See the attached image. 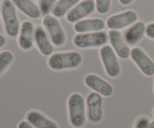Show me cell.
<instances>
[{"label":"cell","instance_id":"obj_1","mask_svg":"<svg viewBox=\"0 0 154 128\" xmlns=\"http://www.w3.org/2000/svg\"><path fill=\"white\" fill-rule=\"evenodd\" d=\"M83 61L82 54L78 51L55 52L48 58V65L51 70L61 71L78 68L82 64Z\"/></svg>","mask_w":154,"mask_h":128},{"label":"cell","instance_id":"obj_2","mask_svg":"<svg viewBox=\"0 0 154 128\" xmlns=\"http://www.w3.org/2000/svg\"><path fill=\"white\" fill-rule=\"evenodd\" d=\"M68 112L71 125L75 128L84 127L87 121V107L84 97L79 93H74L68 99Z\"/></svg>","mask_w":154,"mask_h":128},{"label":"cell","instance_id":"obj_3","mask_svg":"<svg viewBox=\"0 0 154 128\" xmlns=\"http://www.w3.org/2000/svg\"><path fill=\"white\" fill-rule=\"evenodd\" d=\"M2 16L5 33L10 37H16L20 29L16 7L11 0H3L2 3Z\"/></svg>","mask_w":154,"mask_h":128},{"label":"cell","instance_id":"obj_4","mask_svg":"<svg viewBox=\"0 0 154 128\" xmlns=\"http://www.w3.org/2000/svg\"><path fill=\"white\" fill-rule=\"evenodd\" d=\"M108 40V34L105 31L81 33L77 34L73 38V43L80 49L102 47L106 45Z\"/></svg>","mask_w":154,"mask_h":128},{"label":"cell","instance_id":"obj_5","mask_svg":"<svg viewBox=\"0 0 154 128\" xmlns=\"http://www.w3.org/2000/svg\"><path fill=\"white\" fill-rule=\"evenodd\" d=\"M99 56L104 69L109 77L117 78L121 73V67L118 57L110 45H105L99 49Z\"/></svg>","mask_w":154,"mask_h":128},{"label":"cell","instance_id":"obj_6","mask_svg":"<svg viewBox=\"0 0 154 128\" xmlns=\"http://www.w3.org/2000/svg\"><path fill=\"white\" fill-rule=\"evenodd\" d=\"M42 24L48 31L53 45L60 47L66 43V31L57 17L53 15H46L42 19Z\"/></svg>","mask_w":154,"mask_h":128},{"label":"cell","instance_id":"obj_7","mask_svg":"<svg viewBox=\"0 0 154 128\" xmlns=\"http://www.w3.org/2000/svg\"><path fill=\"white\" fill-rule=\"evenodd\" d=\"M87 118L90 122L98 124L103 118V99L96 92H91L86 99Z\"/></svg>","mask_w":154,"mask_h":128},{"label":"cell","instance_id":"obj_8","mask_svg":"<svg viewBox=\"0 0 154 128\" xmlns=\"http://www.w3.org/2000/svg\"><path fill=\"white\" fill-rule=\"evenodd\" d=\"M138 16L134 10H126L110 16L106 25L111 30H120L133 25L137 22Z\"/></svg>","mask_w":154,"mask_h":128},{"label":"cell","instance_id":"obj_9","mask_svg":"<svg viewBox=\"0 0 154 128\" xmlns=\"http://www.w3.org/2000/svg\"><path fill=\"white\" fill-rule=\"evenodd\" d=\"M96 10L94 0H83L66 14V20L70 23H76L91 15Z\"/></svg>","mask_w":154,"mask_h":128},{"label":"cell","instance_id":"obj_10","mask_svg":"<svg viewBox=\"0 0 154 128\" xmlns=\"http://www.w3.org/2000/svg\"><path fill=\"white\" fill-rule=\"evenodd\" d=\"M130 58L145 76H153L154 62L141 48L138 46L132 48L131 49Z\"/></svg>","mask_w":154,"mask_h":128},{"label":"cell","instance_id":"obj_11","mask_svg":"<svg viewBox=\"0 0 154 128\" xmlns=\"http://www.w3.org/2000/svg\"><path fill=\"white\" fill-rule=\"evenodd\" d=\"M108 40L111 47L117 56L122 59H127L130 57L131 49L125 40L121 32L118 30H110L108 31Z\"/></svg>","mask_w":154,"mask_h":128},{"label":"cell","instance_id":"obj_12","mask_svg":"<svg viewBox=\"0 0 154 128\" xmlns=\"http://www.w3.org/2000/svg\"><path fill=\"white\" fill-rule=\"evenodd\" d=\"M84 83L89 88L102 97H110L114 94V87L100 76L93 73L85 76Z\"/></svg>","mask_w":154,"mask_h":128},{"label":"cell","instance_id":"obj_13","mask_svg":"<svg viewBox=\"0 0 154 128\" xmlns=\"http://www.w3.org/2000/svg\"><path fill=\"white\" fill-rule=\"evenodd\" d=\"M35 25L32 21L26 20L22 22L18 37V45L23 50H30L34 45Z\"/></svg>","mask_w":154,"mask_h":128},{"label":"cell","instance_id":"obj_14","mask_svg":"<svg viewBox=\"0 0 154 128\" xmlns=\"http://www.w3.org/2000/svg\"><path fill=\"white\" fill-rule=\"evenodd\" d=\"M35 43L39 52L45 56H50L54 52V45L48 37L46 30L42 25H37L35 29Z\"/></svg>","mask_w":154,"mask_h":128},{"label":"cell","instance_id":"obj_15","mask_svg":"<svg viewBox=\"0 0 154 128\" xmlns=\"http://www.w3.org/2000/svg\"><path fill=\"white\" fill-rule=\"evenodd\" d=\"M106 26L105 21L99 18L84 19L74 25V29L78 34L101 31Z\"/></svg>","mask_w":154,"mask_h":128},{"label":"cell","instance_id":"obj_16","mask_svg":"<svg viewBox=\"0 0 154 128\" xmlns=\"http://www.w3.org/2000/svg\"><path fill=\"white\" fill-rule=\"evenodd\" d=\"M146 34V25L143 22H136L125 31L123 37L129 46H135Z\"/></svg>","mask_w":154,"mask_h":128},{"label":"cell","instance_id":"obj_17","mask_svg":"<svg viewBox=\"0 0 154 128\" xmlns=\"http://www.w3.org/2000/svg\"><path fill=\"white\" fill-rule=\"evenodd\" d=\"M26 119L35 128H59L58 124L38 110L27 112Z\"/></svg>","mask_w":154,"mask_h":128},{"label":"cell","instance_id":"obj_18","mask_svg":"<svg viewBox=\"0 0 154 128\" xmlns=\"http://www.w3.org/2000/svg\"><path fill=\"white\" fill-rule=\"evenodd\" d=\"M11 1L22 13L32 19H38L42 15L40 8L32 0H11Z\"/></svg>","mask_w":154,"mask_h":128},{"label":"cell","instance_id":"obj_19","mask_svg":"<svg viewBox=\"0 0 154 128\" xmlns=\"http://www.w3.org/2000/svg\"><path fill=\"white\" fill-rule=\"evenodd\" d=\"M80 2V0H58L53 7L51 13L57 18H62Z\"/></svg>","mask_w":154,"mask_h":128},{"label":"cell","instance_id":"obj_20","mask_svg":"<svg viewBox=\"0 0 154 128\" xmlns=\"http://www.w3.org/2000/svg\"><path fill=\"white\" fill-rule=\"evenodd\" d=\"M14 61V55L10 51L0 52V76L6 71Z\"/></svg>","mask_w":154,"mask_h":128},{"label":"cell","instance_id":"obj_21","mask_svg":"<svg viewBox=\"0 0 154 128\" xmlns=\"http://www.w3.org/2000/svg\"><path fill=\"white\" fill-rule=\"evenodd\" d=\"M57 1L58 0H39L38 7L42 14L45 16L49 14Z\"/></svg>","mask_w":154,"mask_h":128},{"label":"cell","instance_id":"obj_22","mask_svg":"<svg viewBox=\"0 0 154 128\" xmlns=\"http://www.w3.org/2000/svg\"><path fill=\"white\" fill-rule=\"evenodd\" d=\"M96 10L100 14H106L111 9V0H96Z\"/></svg>","mask_w":154,"mask_h":128},{"label":"cell","instance_id":"obj_23","mask_svg":"<svg viewBox=\"0 0 154 128\" xmlns=\"http://www.w3.org/2000/svg\"><path fill=\"white\" fill-rule=\"evenodd\" d=\"M150 119L147 116H141L136 120L134 128H150Z\"/></svg>","mask_w":154,"mask_h":128},{"label":"cell","instance_id":"obj_24","mask_svg":"<svg viewBox=\"0 0 154 128\" xmlns=\"http://www.w3.org/2000/svg\"><path fill=\"white\" fill-rule=\"evenodd\" d=\"M146 35L154 40V22H150L146 25Z\"/></svg>","mask_w":154,"mask_h":128},{"label":"cell","instance_id":"obj_25","mask_svg":"<svg viewBox=\"0 0 154 128\" xmlns=\"http://www.w3.org/2000/svg\"><path fill=\"white\" fill-rule=\"evenodd\" d=\"M17 128H35L27 121H22L18 124Z\"/></svg>","mask_w":154,"mask_h":128},{"label":"cell","instance_id":"obj_26","mask_svg":"<svg viewBox=\"0 0 154 128\" xmlns=\"http://www.w3.org/2000/svg\"><path fill=\"white\" fill-rule=\"evenodd\" d=\"M6 43V39L2 34H0V48L3 47Z\"/></svg>","mask_w":154,"mask_h":128},{"label":"cell","instance_id":"obj_27","mask_svg":"<svg viewBox=\"0 0 154 128\" xmlns=\"http://www.w3.org/2000/svg\"><path fill=\"white\" fill-rule=\"evenodd\" d=\"M135 0H119L120 3L123 5H128V4H130L131 3L133 2Z\"/></svg>","mask_w":154,"mask_h":128},{"label":"cell","instance_id":"obj_28","mask_svg":"<svg viewBox=\"0 0 154 128\" xmlns=\"http://www.w3.org/2000/svg\"><path fill=\"white\" fill-rule=\"evenodd\" d=\"M150 128H154V121H150Z\"/></svg>","mask_w":154,"mask_h":128},{"label":"cell","instance_id":"obj_29","mask_svg":"<svg viewBox=\"0 0 154 128\" xmlns=\"http://www.w3.org/2000/svg\"><path fill=\"white\" fill-rule=\"evenodd\" d=\"M2 13V5H1V1H0V15H1Z\"/></svg>","mask_w":154,"mask_h":128},{"label":"cell","instance_id":"obj_30","mask_svg":"<svg viewBox=\"0 0 154 128\" xmlns=\"http://www.w3.org/2000/svg\"><path fill=\"white\" fill-rule=\"evenodd\" d=\"M153 116H154V109H153Z\"/></svg>","mask_w":154,"mask_h":128}]
</instances>
